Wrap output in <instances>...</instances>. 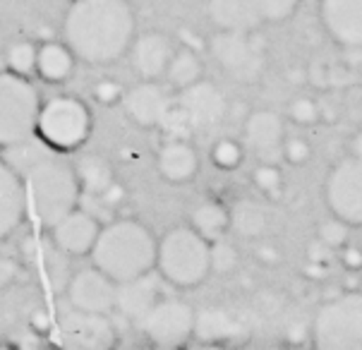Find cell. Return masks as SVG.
I'll return each mask as SVG.
<instances>
[{
	"mask_svg": "<svg viewBox=\"0 0 362 350\" xmlns=\"http://www.w3.org/2000/svg\"><path fill=\"white\" fill-rule=\"evenodd\" d=\"M137 22L127 0H75L63 20V41L87 65H113L132 48Z\"/></svg>",
	"mask_w": 362,
	"mask_h": 350,
	"instance_id": "1",
	"label": "cell"
},
{
	"mask_svg": "<svg viewBox=\"0 0 362 350\" xmlns=\"http://www.w3.org/2000/svg\"><path fill=\"white\" fill-rule=\"evenodd\" d=\"M22 185L27 218L39 231H51L60 218L77 209L82 199L75 165L67 163L60 151L29 168L22 175Z\"/></svg>",
	"mask_w": 362,
	"mask_h": 350,
	"instance_id": "2",
	"label": "cell"
},
{
	"mask_svg": "<svg viewBox=\"0 0 362 350\" xmlns=\"http://www.w3.org/2000/svg\"><path fill=\"white\" fill-rule=\"evenodd\" d=\"M156 250L158 240L144 223L120 218L101 226L89 257L96 269L120 284L156 269Z\"/></svg>",
	"mask_w": 362,
	"mask_h": 350,
	"instance_id": "3",
	"label": "cell"
},
{
	"mask_svg": "<svg viewBox=\"0 0 362 350\" xmlns=\"http://www.w3.org/2000/svg\"><path fill=\"white\" fill-rule=\"evenodd\" d=\"M156 272L175 288H194L211 274V240L192 226L170 228L158 240Z\"/></svg>",
	"mask_w": 362,
	"mask_h": 350,
	"instance_id": "4",
	"label": "cell"
},
{
	"mask_svg": "<svg viewBox=\"0 0 362 350\" xmlns=\"http://www.w3.org/2000/svg\"><path fill=\"white\" fill-rule=\"evenodd\" d=\"M41 106L32 79L10 70L0 72V149L36 132Z\"/></svg>",
	"mask_w": 362,
	"mask_h": 350,
	"instance_id": "5",
	"label": "cell"
},
{
	"mask_svg": "<svg viewBox=\"0 0 362 350\" xmlns=\"http://www.w3.org/2000/svg\"><path fill=\"white\" fill-rule=\"evenodd\" d=\"M312 341L319 350H362V293H343L319 307Z\"/></svg>",
	"mask_w": 362,
	"mask_h": 350,
	"instance_id": "6",
	"label": "cell"
},
{
	"mask_svg": "<svg viewBox=\"0 0 362 350\" xmlns=\"http://www.w3.org/2000/svg\"><path fill=\"white\" fill-rule=\"evenodd\" d=\"M36 132L58 151H75L91 132V113L87 103L75 96H55L41 106Z\"/></svg>",
	"mask_w": 362,
	"mask_h": 350,
	"instance_id": "7",
	"label": "cell"
},
{
	"mask_svg": "<svg viewBox=\"0 0 362 350\" xmlns=\"http://www.w3.org/2000/svg\"><path fill=\"white\" fill-rule=\"evenodd\" d=\"M197 315L187 303L175 298H163L139 319V329L156 348H180L194 334Z\"/></svg>",
	"mask_w": 362,
	"mask_h": 350,
	"instance_id": "8",
	"label": "cell"
},
{
	"mask_svg": "<svg viewBox=\"0 0 362 350\" xmlns=\"http://www.w3.org/2000/svg\"><path fill=\"white\" fill-rule=\"evenodd\" d=\"M55 341L70 350H110L118 343L113 322L101 312H87L72 307L55 322Z\"/></svg>",
	"mask_w": 362,
	"mask_h": 350,
	"instance_id": "9",
	"label": "cell"
},
{
	"mask_svg": "<svg viewBox=\"0 0 362 350\" xmlns=\"http://www.w3.org/2000/svg\"><path fill=\"white\" fill-rule=\"evenodd\" d=\"M255 32H226L221 29L209 41V51L226 75L238 82H255L264 70V53L257 46Z\"/></svg>",
	"mask_w": 362,
	"mask_h": 350,
	"instance_id": "10",
	"label": "cell"
},
{
	"mask_svg": "<svg viewBox=\"0 0 362 350\" xmlns=\"http://www.w3.org/2000/svg\"><path fill=\"white\" fill-rule=\"evenodd\" d=\"M27 272L48 293H65L70 284V259L51 235H27L20 245Z\"/></svg>",
	"mask_w": 362,
	"mask_h": 350,
	"instance_id": "11",
	"label": "cell"
},
{
	"mask_svg": "<svg viewBox=\"0 0 362 350\" xmlns=\"http://www.w3.org/2000/svg\"><path fill=\"white\" fill-rule=\"evenodd\" d=\"M327 204L336 218L362 228V158H343L331 168L327 177Z\"/></svg>",
	"mask_w": 362,
	"mask_h": 350,
	"instance_id": "12",
	"label": "cell"
},
{
	"mask_svg": "<svg viewBox=\"0 0 362 350\" xmlns=\"http://www.w3.org/2000/svg\"><path fill=\"white\" fill-rule=\"evenodd\" d=\"M175 103L189 115L197 130H209L228 118V101H226L223 91L206 79H197L189 87L177 91Z\"/></svg>",
	"mask_w": 362,
	"mask_h": 350,
	"instance_id": "13",
	"label": "cell"
},
{
	"mask_svg": "<svg viewBox=\"0 0 362 350\" xmlns=\"http://www.w3.org/2000/svg\"><path fill=\"white\" fill-rule=\"evenodd\" d=\"M65 293L70 298V305L77 307V310L108 315L110 310H115L118 284L110 276L103 274L101 269L91 267V269H82V272L72 276Z\"/></svg>",
	"mask_w": 362,
	"mask_h": 350,
	"instance_id": "14",
	"label": "cell"
},
{
	"mask_svg": "<svg viewBox=\"0 0 362 350\" xmlns=\"http://www.w3.org/2000/svg\"><path fill=\"white\" fill-rule=\"evenodd\" d=\"M175 99L170 96L168 84H158V79H142L139 84L125 89L122 94V108L130 115V120L139 127H158L165 110Z\"/></svg>",
	"mask_w": 362,
	"mask_h": 350,
	"instance_id": "15",
	"label": "cell"
},
{
	"mask_svg": "<svg viewBox=\"0 0 362 350\" xmlns=\"http://www.w3.org/2000/svg\"><path fill=\"white\" fill-rule=\"evenodd\" d=\"M319 15L327 32L343 48H362V0H322Z\"/></svg>",
	"mask_w": 362,
	"mask_h": 350,
	"instance_id": "16",
	"label": "cell"
},
{
	"mask_svg": "<svg viewBox=\"0 0 362 350\" xmlns=\"http://www.w3.org/2000/svg\"><path fill=\"white\" fill-rule=\"evenodd\" d=\"M161 286L163 276L156 269L134 276V279L120 281L118 296H115V310H120V315H125L127 319L139 322L158 300H163Z\"/></svg>",
	"mask_w": 362,
	"mask_h": 350,
	"instance_id": "17",
	"label": "cell"
},
{
	"mask_svg": "<svg viewBox=\"0 0 362 350\" xmlns=\"http://www.w3.org/2000/svg\"><path fill=\"white\" fill-rule=\"evenodd\" d=\"M101 233V223L94 214L87 209H72L51 228V238L58 243V247L72 257H84L94 247L96 238Z\"/></svg>",
	"mask_w": 362,
	"mask_h": 350,
	"instance_id": "18",
	"label": "cell"
},
{
	"mask_svg": "<svg viewBox=\"0 0 362 350\" xmlns=\"http://www.w3.org/2000/svg\"><path fill=\"white\" fill-rule=\"evenodd\" d=\"M243 132L245 142L259 156V161L276 163V158L284 151L286 130L284 120L274 110H255V113H250L243 122Z\"/></svg>",
	"mask_w": 362,
	"mask_h": 350,
	"instance_id": "19",
	"label": "cell"
},
{
	"mask_svg": "<svg viewBox=\"0 0 362 350\" xmlns=\"http://www.w3.org/2000/svg\"><path fill=\"white\" fill-rule=\"evenodd\" d=\"M173 44L168 36L149 32L132 41L130 58L132 67L139 79H161L168 70V63L173 58Z\"/></svg>",
	"mask_w": 362,
	"mask_h": 350,
	"instance_id": "20",
	"label": "cell"
},
{
	"mask_svg": "<svg viewBox=\"0 0 362 350\" xmlns=\"http://www.w3.org/2000/svg\"><path fill=\"white\" fill-rule=\"evenodd\" d=\"M27 218L22 177L0 158V240Z\"/></svg>",
	"mask_w": 362,
	"mask_h": 350,
	"instance_id": "21",
	"label": "cell"
},
{
	"mask_svg": "<svg viewBox=\"0 0 362 350\" xmlns=\"http://www.w3.org/2000/svg\"><path fill=\"white\" fill-rule=\"evenodd\" d=\"M156 168L168 182H189L199 170V156L187 139H168L156 156Z\"/></svg>",
	"mask_w": 362,
	"mask_h": 350,
	"instance_id": "22",
	"label": "cell"
},
{
	"mask_svg": "<svg viewBox=\"0 0 362 350\" xmlns=\"http://www.w3.org/2000/svg\"><path fill=\"white\" fill-rule=\"evenodd\" d=\"M209 17L226 32H257L264 22L257 0H209Z\"/></svg>",
	"mask_w": 362,
	"mask_h": 350,
	"instance_id": "23",
	"label": "cell"
},
{
	"mask_svg": "<svg viewBox=\"0 0 362 350\" xmlns=\"http://www.w3.org/2000/svg\"><path fill=\"white\" fill-rule=\"evenodd\" d=\"M53 153H58V149H53L39 132H34V134H29V137L20 139V142L3 146V149H0V158L22 177L29 168H34L36 163H41L44 158L53 156Z\"/></svg>",
	"mask_w": 362,
	"mask_h": 350,
	"instance_id": "24",
	"label": "cell"
},
{
	"mask_svg": "<svg viewBox=\"0 0 362 350\" xmlns=\"http://www.w3.org/2000/svg\"><path fill=\"white\" fill-rule=\"evenodd\" d=\"M75 53L65 41H44L39 46V60H36V75L46 79L48 84H60L70 79L75 70Z\"/></svg>",
	"mask_w": 362,
	"mask_h": 350,
	"instance_id": "25",
	"label": "cell"
},
{
	"mask_svg": "<svg viewBox=\"0 0 362 350\" xmlns=\"http://www.w3.org/2000/svg\"><path fill=\"white\" fill-rule=\"evenodd\" d=\"M75 173L79 185H82V192L89 194H101L115 180L113 168H110V163L101 153H84V156H79V161L75 163Z\"/></svg>",
	"mask_w": 362,
	"mask_h": 350,
	"instance_id": "26",
	"label": "cell"
},
{
	"mask_svg": "<svg viewBox=\"0 0 362 350\" xmlns=\"http://www.w3.org/2000/svg\"><path fill=\"white\" fill-rule=\"evenodd\" d=\"M204 75V65H202L199 55L192 51V48H180V51L173 53V58H170L168 63V70H165V84H168V89H185L189 87L192 82H197Z\"/></svg>",
	"mask_w": 362,
	"mask_h": 350,
	"instance_id": "27",
	"label": "cell"
},
{
	"mask_svg": "<svg viewBox=\"0 0 362 350\" xmlns=\"http://www.w3.org/2000/svg\"><path fill=\"white\" fill-rule=\"evenodd\" d=\"M192 228L206 240H218L230 228V211L218 202H204L192 211Z\"/></svg>",
	"mask_w": 362,
	"mask_h": 350,
	"instance_id": "28",
	"label": "cell"
},
{
	"mask_svg": "<svg viewBox=\"0 0 362 350\" xmlns=\"http://www.w3.org/2000/svg\"><path fill=\"white\" fill-rule=\"evenodd\" d=\"M230 228L247 240L259 238L267 231V211L255 202H240L230 211Z\"/></svg>",
	"mask_w": 362,
	"mask_h": 350,
	"instance_id": "29",
	"label": "cell"
},
{
	"mask_svg": "<svg viewBox=\"0 0 362 350\" xmlns=\"http://www.w3.org/2000/svg\"><path fill=\"white\" fill-rule=\"evenodd\" d=\"M36 60H39V46H34L32 41H17L5 53L8 70L29 79L36 75Z\"/></svg>",
	"mask_w": 362,
	"mask_h": 350,
	"instance_id": "30",
	"label": "cell"
},
{
	"mask_svg": "<svg viewBox=\"0 0 362 350\" xmlns=\"http://www.w3.org/2000/svg\"><path fill=\"white\" fill-rule=\"evenodd\" d=\"M233 331H235V324L223 310H206L194 322V334L204 336V339H223Z\"/></svg>",
	"mask_w": 362,
	"mask_h": 350,
	"instance_id": "31",
	"label": "cell"
},
{
	"mask_svg": "<svg viewBox=\"0 0 362 350\" xmlns=\"http://www.w3.org/2000/svg\"><path fill=\"white\" fill-rule=\"evenodd\" d=\"M158 127H161L170 139H189L192 132L197 130V127L192 125V120H189V115L177 106L175 101L170 103L168 110H165V115H163V120L158 122Z\"/></svg>",
	"mask_w": 362,
	"mask_h": 350,
	"instance_id": "32",
	"label": "cell"
},
{
	"mask_svg": "<svg viewBox=\"0 0 362 350\" xmlns=\"http://www.w3.org/2000/svg\"><path fill=\"white\" fill-rule=\"evenodd\" d=\"M243 158H245L243 144L235 142V139H218L211 149V161L221 170H235L243 163Z\"/></svg>",
	"mask_w": 362,
	"mask_h": 350,
	"instance_id": "33",
	"label": "cell"
},
{
	"mask_svg": "<svg viewBox=\"0 0 362 350\" xmlns=\"http://www.w3.org/2000/svg\"><path fill=\"white\" fill-rule=\"evenodd\" d=\"M238 250L226 240H211V272H216L221 276H228L238 269Z\"/></svg>",
	"mask_w": 362,
	"mask_h": 350,
	"instance_id": "34",
	"label": "cell"
},
{
	"mask_svg": "<svg viewBox=\"0 0 362 350\" xmlns=\"http://www.w3.org/2000/svg\"><path fill=\"white\" fill-rule=\"evenodd\" d=\"M300 0H257L264 22H286L296 15Z\"/></svg>",
	"mask_w": 362,
	"mask_h": 350,
	"instance_id": "35",
	"label": "cell"
},
{
	"mask_svg": "<svg viewBox=\"0 0 362 350\" xmlns=\"http://www.w3.org/2000/svg\"><path fill=\"white\" fill-rule=\"evenodd\" d=\"M255 185L262 189L264 194H274L281 189V170L276 163H269V161H259V165L255 168Z\"/></svg>",
	"mask_w": 362,
	"mask_h": 350,
	"instance_id": "36",
	"label": "cell"
},
{
	"mask_svg": "<svg viewBox=\"0 0 362 350\" xmlns=\"http://www.w3.org/2000/svg\"><path fill=\"white\" fill-rule=\"evenodd\" d=\"M348 228H351V226H348L346 221L334 216L331 221H327V223H322V228H319V240L327 243L329 247H341V245L348 240Z\"/></svg>",
	"mask_w": 362,
	"mask_h": 350,
	"instance_id": "37",
	"label": "cell"
},
{
	"mask_svg": "<svg viewBox=\"0 0 362 350\" xmlns=\"http://www.w3.org/2000/svg\"><path fill=\"white\" fill-rule=\"evenodd\" d=\"M288 113H291V118L296 120L298 125H312V122L319 120V106L310 96H300V99L293 101Z\"/></svg>",
	"mask_w": 362,
	"mask_h": 350,
	"instance_id": "38",
	"label": "cell"
},
{
	"mask_svg": "<svg viewBox=\"0 0 362 350\" xmlns=\"http://www.w3.org/2000/svg\"><path fill=\"white\" fill-rule=\"evenodd\" d=\"M122 94H125V89H122L115 79H101V82L94 84V99L103 103V106L118 103L122 99Z\"/></svg>",
	"mask_w": 362,
	"mask_h": 350,
	"instance_id": "39",
	"label": "cell"
},
{
	"mask_svg": "<svg viewBox=\"0 0 362 350\" xmlns=\"http://www.w3.org/2000/svg\"><path fill=\"white\" fill-rule=\"evenodd\" d=\"M281 156L288 158V161L296 163V165H303V163H308V158L312 156V146L305 142V139H300V137L286 139Z\"/></svg>",
	"mask_w": 362,
	"mask_h": 350,
	"instance_id": "40",
	"label": "cell"
},
{
	"mask_svg": "<svg viewBox=\"0 0 362 350\" xmlns=\"http://www.w3.org/2000/svg\"><path fill=\"white\" fill-rule=\"evenodd\" d=\"M96 197H99L101 202H103V206L108 209V211H113V209H118L122 202L127 199V192H125V187L120 185V182H110V185L103 189L101 194H96Z\"/></svg>",
	"mask_w": 362,
	"mask_h": 350,
	"instance_id": "41",
	"label": "cell"
},
{
	"mask_svg": "<svg viewBox=\"0 0 362 350\" xmlns=\"http://www.w3.org/2000/svg\"><path fill=\"white\" fill-rule=\"evenodd\" d=\"M20 272H22V267H20V262H17L15 257L0 255V288L15 284Z\"/></svg>",
	"mask_w": 362,
	"mask_h": 350,
	"instance_id": "42",
	"label": "cell"
},
{
	"mask_svg": "<svg viewBox=\"0 0 362 350\" xmlns=\"http://www.w3.org/2000/svg\"><path fill=\"white\" fill-rule=\"evenodd\" d=\"M257 257L264 262H279L281 259V255H279V250L272 247V245H259V250H257Z\"/></svg>",
	"mask_w": 362,
	"mask_h": 350,
	"instance_id": "43",
	"label": "cell"
},
{
	"mask_svg": "<svg viewBox=\"0 0 362 350\" xmlns=\"http://www.w3.org/2000/svg\"><path fill=\"white\" fill-rule=\"evenodd\" d=\"M351 151H353V156L362 158V130L353 137V142H351Z\"/></svg>",
	"mask_w": 362,
	"mask_h": 350,
	"instance_id": "44",
	"label": "cell"
},
{
	"mask_svg": "<svg viewBox=\"0 0 362 350\" xmlns=\"http://www.w3.org/2000/svg\"><path fill=\"white\" fill-rule=\"evenodd\" d=\"M346 259L351 262V264H358V267H360V264H362V252H360V250H348V257H346Z\"/></svg>",
	"mask_w": 362,
	"mask_h": 350,
	"instance_id": "45",
	"label": "cell"
},
{
	"mask_svg": "<svg viewBox=\"0 0 362 350\" xmlns=\"http://www.w3.org/2000/svg\"><path fill=\"white\" fill-rule=\"evenodd\" d=\"M70 3H75V0H70Z\"/></svg>",
	"mask_w": 362,
	"mask_h": 350,
	"instance_id": "46",
	"label": "cell"
}]
</instances>
